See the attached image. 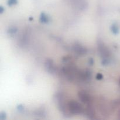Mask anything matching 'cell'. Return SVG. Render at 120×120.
Instances as JSON below:
<instances>
[{
    "label": "cell",
    "mask_w": 120,
    "mask_h": 120,
    "mask_svg": "<svg viewBox=\"0 0 120 120\" xmlns=\"http://www.w3.org/2000/svg\"><path fill=\"white\" fill-rule=\"evenodd\" d=\"M67 107L68 111L72 114H80L84 111L82 104L75 100L69 101L67 104Z\"/></svg>",
    "instance_id": "cell-1"
},
{
    "label": "cell",
    "mask_w": 120,
    "mask_h": 120,
    "mask_svg": "<svg viewBox=\"0 0 120 120\" xmlns=\"http://www.w3.org/2000/svg\"><path fill=\"white\" fill-rule=\"evenodd\" d=\"M78 96L80 101L85 104H90L92 103V97L90 96V94L88 93L87 91L84 90L80 91L78 93Z\"/></svg>",
    "instance_id": "cell-2"
},
{
    "label": "cell",
    "mask_w": 120,
    "mask_h": 120,
    "mask_svg": "<svg viewBox=\"0 0 120 120\" xmlns=\"http://www.w3.org/2000/svg\"><path fill=\"white\" fill-rule=\"evenodd\" d=\"M98 48L99 49L98 50H99L100 53L101 55L103 57V59H110L109 57H110V53L107 47H105L104 45L101 44L99 45L98 46Z\"/></svg>",
    "instance_id": "cell-3"
},
{
    "label": "cell",
    "mask_w": 120,
    "mask_h": 120,
    "mask_svg": "<svg viewBox=\"0 0 120 120\" xmlns=\"http://www.w3.org/2000/svg\"><path fill=\"white\" fill-rule=\"evenodd\" d=\"M45 67L49 72L54 73L55 71V68L54 67V64L53 63L52 60H47L45 62Z\"/></svg>",
    "instance_id": "cell-4"
},
{
    "label": "cell",
    "mask_w": 120,
    "mask_h": 120,
    "mask_svg": "<svg viewBox=\"0 0 120 120\" xmlns=\"http://www.w3.org/2000/svg\"><path fill=\"white\" fill-rule=\"evenodd\" d=\"M49 21H50V18H49V16H48L45 13H41L39 17V21L41 23H47L49 22Z\"/></svg>",
    "instance_id": "cell-5"
},
{
    "label": "cell",
    "mask_w": 120,
    "mask_h": 120,
    "mask_svg": "<svg viewBox=\"0 0 120 120\" xmlns=\"http://www.w3.org/2000/svg\"><path fill=\"white\" fill-rule=\"evenodd\" d=\"M111 30L114 34L116 35V34H118L119 32L120 28L118 26V24L117 23H114L113 24L111 25Z\"/></svg>",
    "instance_id": "cell-6"
},
{
    "label": "cell",
    "mask_w": 120,
    "mask_h": 120,
    "mask_svg": "<svg viewBox=\"0 0 120 120\" xmlns=\"http://www.w3.org/2000/svg\"><path fill=\"white\" fill-rule=\"evenodd\" d=\"M75 51L78 54L82 55V54L86 53V50H85L83 47L80 46H76L75 47Z\"/></svg>",
    "instance_id": "cell-7"
},
{
    "label": "cell",
    "mask_w": 120,
    "mask_h": 120,
    "mask_svg": "<svg viewBox=\"0 0 120 120\" xmlns=\"http://www.w3.org/2000/svg\"><path fill=\"white\" fill-rule=\"evenodd\" d=\"M17 3L18 0H8L7 1V4H8V6H10V7L16 4Z\"/></svg>",
    "instance_id": "cell-8"
},
{
    "label": "cell",
    "mask_w": 120,
    "mask_h": 120,
    "mask_svg": "<svg viewBox=\"0 0 120 120\" xmlns=\"http://www.w3.org/2000/svg\"><path fill=\"white\" fill-rule=\"evenodd\" d=\"M17 32V28H15V27H12L10 28L8 30V33L9 34H14Z\"/></svg>",
    "instance_id": "cell-9"
},
{
    "label": "cell",
    "mask_w": 120,
    "mask_h": 120,
    "mask_svg": "<svg viewBox=\"0 0 120 120\" xmlns=\"http://www.w3.org/2000/svg\"><path fill=\"white\" fill-rule=\"evenodd\" d=\"M103 78V75L101 73H98L97 75V76H96V79H97V80H101Z\"/></svg>",
    "instance_id": "cell-10"
},
{
    "label": "cell",
    "mask_w": 120,
    "mask_h": 120,
    "mask_svg": "<svg viewBox=\"0 0 120 120\" xmlns=\"http://www.w3.org/2000/svg\"><path fill=\"white\" fill-rule=\"evenodd\" d=\"M4 116H5V114L4 112H1V114H0V119H5V117H4Z\"/></svg>",
    "instance_id": "cell-11"
},
{
    "label": "cell",
    "mask_w": 120,
    "mask_h": 120,
    "mask_svg": "<svg viewBox=\"0 0 120 120\" xmlns=\"http://www.w3.org/2000/svg\"><path fill=\"white\" fill-rule=\"evenodd\" d=\"M89 64H90V65H93V63H94L93 59H91V58L89 59Z\"/></svg>",
    "instance_id": "cell-12"
},
{
    "label": "cell",
    "mask_w": 120,
    "mask_h": 120,
    "mask_svg": "<svg viewBox=\"0 0 120 120\" xmlns=\"http://www.w3.org/2000/svg\"><path fill=\"white\" fill-rule=\"evenodd\" d=\"M18 109L19 111H22V110H23V106H21V105H18Z\"/></svg>",
    "instance_id": "cell-13"
},
{
    "label": "cell",
    "mask_w": 120,
    "mask_h": 120,
    "mask_svg": "<svg viewBox=\"0 0 120 120\" xmlns=\"http://www.w3.org/2000/svg\"><path fill=\"white\" fill-rule=\"evenodd\" d=\"M0 12H1V14H2L3 13V11H4V9H3V7H1V8H0Z\"/></svg>",
    "instance_id": "cell-14"
}]
</instances>
